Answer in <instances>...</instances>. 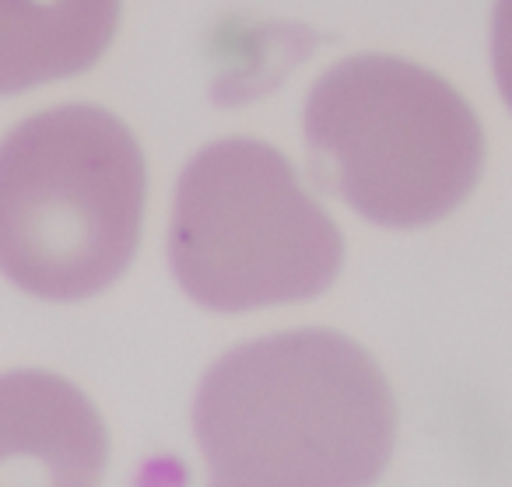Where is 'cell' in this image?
<instances>
[{"mask_svg": "<svg viewBox=\"0 0 512 487\" xmlns=\"http://www.w3.org/2000/svg\"><path fill=\"white\" fill-rule=\"evenodd\" d=\"M193 428L221 484H369L390 463L397 403L355 340L295 330L214 361Z\"/></svg>", "mask_w": 512, "mask_h": 487, "instance_id": "cell-1", "label": "cell"}, {"mask_svg": "<svg viewBox=\"0 0 512 487\" xmlns=\"http://www.w3.org/2000/svg\"><path fill=\"white\" fill-rule=\"evenodd\" d=\"M148 169L137 137L95 106L46 109L0 141V274L46 302H81L130 267Z\"/></svg>", "mask_w": 512, "mask_h": 487, "instance_id": "cell-2", "label": "cell"}, {"mask_svg": "<svg viewBox=\"0 0 512 487\" xmlns=\"http://www.w3.org/2000/svg\"><path fill=\"white\" fill-rule=\"evenodd\" d=\"M309 169L362 218L425 228L481 179L484 134L470 102L421 64L348 57L306 99Z\"/></svg>", "mask_w": 512, "mask_h": 487, "instance_id": "cell-3", "label": "cell"}, {"mask_svg": "<svg viewBox=\"0 0 512 487\" xmlns=\"http://www.w3.org/2000/svg\"><path fill=\"white\" fill-rule=\"evenodd\" d=\"M334 218L278 148L225 137L190 158L176 190L169 260L211 312H253L316 298L341 270Z\"/></svg>", "mask_w": 512, "mask_h": 487, "instance_id": "cell-4", "label": "cell"}, {"mask_svg": "<svg viewBox=\"0 0 512 487\" xmlns=\"http://www.w3.org/2000/svg\"><path fill=\"white\" fill-rule=\"evenodd\" d=\"M106 424L53 372L0 375V484H92L106 470Z\"/></svg>", "mask_w": 512, "mask_h": 487, "instance_id": "cell-5", "label": "cell"}, {"mask_svg": "<svg viewBox=\"0 0 512 487\" xmlns=\"http://www.w3.org/2000/svg\"><path fill=\"white\" fill-rule=\"evenodd\" d=\"M116 25L120 0H0V95L95 67Z\"/></svg>", "mask_w": 512, "mask_h": 487, "instance_id": "cell-6", "label": "cell"}, {"mask_svg": "<svg viewBox=\"0 0 512 487\" xmlns=\"http://www.w3.org/2000/svg\"><path fill=\"white\" fill-rule=\"evenodd\" d=\"M491 53H495V78L502 99L512 109V0H498L491 22Z\"/></svg>", "mask_w": 512, "mask_h": 487, "instance_id": "cell-7", "label": "cell"}]
</instances>
